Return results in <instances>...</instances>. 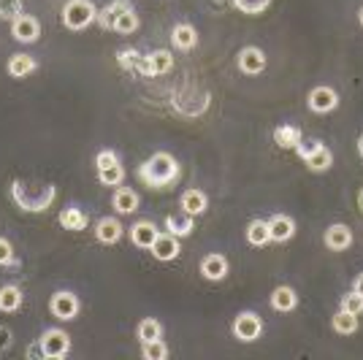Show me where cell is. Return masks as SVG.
<instances>
[{
	"label": "cell",
	"instance_id": "30bf717a",
	"mask_svg": "<svg viewBox=\"0 0 363 360\" xmlns=\"http://www.w3.org/2000/svg\"><path fill=\"white\" fill-rule=\"evenodd\" d=\"M11 35L14 41L19 44H35L41 38V22L30 17V14H19L14 22H11Z\"/></svg>",
	"mask_w": 363,
	"mask_h": 360
},
{
	"label": "cell",
	"instance_id": "9c48e42d",
	"mask_svg": "<svg viewBox=\"0 0 363 360\" xmlns=\"http://www.w3.org/2000/svg\"><path fill=\"white\" fill-rule=\"evenodd\" d=\"M266 52L261 46H244L241 52H239V57H236V66L239 70L244 73V76H258V73H263L266 70Z\"/></svg>",
	"mask_w": 363,
	"mask_h": 360
},
{
	"label": "cell",
	"instance_id": "3957f363",
	"mask_svg": "<svg viewBox=\"0 0 363 360\" xmlns=\"http://www.w3.org/2000/svg\"><path fill=\"white\" fill-rule=\"evenodd\" d=\"M95 17H98V11H95V3H93V0H66V6H63V11H60L63 28H66V30H73V33L90 28V25L95 22Z\"/></svg>",
	"mask_w": 363,
	"mask_h": 360
},
{
	"label": "cell",
	"instance_id": "e0dca14e",
	"mask_svg": "<svg viewBox=\"0 0 363 360\" xmlns=\"http://www.w3.org/2000/svg\"><path fill=\"white\" fill-rule=\"evenodd\" d=\"M193 230H196V217L185 214L182 209L165 217V233H171L176 238H187V236H193Z\"/></svg>",
	"mask_w": 363,
	"mask_h": 360
},
{
	"label": "cell",
	"instance_id": "4dcf8cb0",
	"mask_svg": "<svg viewBox=\"0 0 363 360\" xmlns=\"http://www.w3.org/2000/svg\"><path fill=\"white\" fill-rule=\"evenodd\" d=\"M98 182L103 187H120L125 182V168L122 163H114L109 168H98Z\"/></svg>",
	"mask_w": 363,
	"mask_h": 360
},
{
	"label": "cell",
	"instance_id": "f546056e",
	"mask_svg": "<svg viewBox=\"0 0 363 360\" xmlns=\"http://www.w3.org/2000/svg\"><path fill=\"white\" fill-rule=\"evenodd\" d=\"M136 336H138V341L144 344V341H155V339H163V325H160V320H155V317H144L138 328H136Z\"/></svg>",
	"mask_w": 363,
	"mask_h": 360
},
{
	"label": "cell",
	"instance_id": "d6a6232c",
	"mask_svg": "<svg viewBox=\"0 0 363 360\" xmlns=\"http://www.w3.org/2000/svg\"><path fill=\"white\" fill-rule=\"evenodd\" d=\"M231 3L236 6V11H241L247 17H258L271 6V0H231Z\"/></svg>",
	"mask_w": 363,
	"mask_h": 360
},
{
	"label": "cell",
	"instance_id": "4fadbf2b",
	"mask_svg": "<svg viewBox=\"0 0 363 360\" xmlns=\"http://www.w3.org/2000/svg\"><path fill=\"white\" fill-rule=\"evenodd\" d=\"M228 271H231L228 258L220 255V252H212V255H206V258L201 260V274H203V279H209V282H220V279H225Z\"/></svg>",
	"mask_w": 363,
	"mask_h": 360
},
{
	"label": "cell",
	"instance_id": "83f0119b",
	"mask_svg": "<svg viewBox=\"0 0 363 360\" xmlns=\"http://www.w3.org/2000/svg\"><path fill=\"white\" fill-rule=\"evenodd\" d=\"M247 244H252V247H268L271 244V230H268L266 220H252L247 225Z\"/></svg>",
	"mask_w": 363,
	"mask_h": 360
},
{
	"label": "cell",
	"instance_id": "ac0fdd59",
	"mask_svg": "<svg viewBox=\"0 0 363 360\" xmlns=\"http://www.w3.org/2000/svg\"><path fill=\"white\" fill-rule=\"evenodd\" d=\"M171 44H174V49H179V52H190V49H196V44H198V30H196L193 25H187V22H179V25H174V30H171Z\"/></svg>",
	"mask_w": 363,
	"mask_h": 360
},
{
	"label": "cell",
	"instance_id": "1f68e13d",
	"mask_svg": "<svg viewBox=\"0 0 363 360\" xmlns=\"http://www.w3.org/2000/svg\"><path fill=\"white\" fill-rule=\"evenodd\" d=\"M138 25H141V22H138V14L131 8V11H125V14H120V17L114 19L111 30H114V33H120V35H131V33L138 30Z\"/></svg>",
	"mask_w": 363,
	"mask_h": 360
},
{
	"label": "cell",
	"instance_id": "836d02e7",
	"mask_svg": "<svg viewBox=\"0 0 363 360\" xmlns=\"http://www.w3.org/2000/svg\"><path fill=\"white\" fill-rule=\"evenodd\" d=\"M144 358H147V360H165V358H168V347H165L163 339L144 341Z\"/></svg>",
	"mask_w": 363,
	"mask_h": 360
},
{
	"label": "cell",
	"instance_id": "8fae6325",
	"mask_svg": "<svg viewBox=\"0 0 363 360\" xmlns=\"http://www.w3.org/2000/svg\"><path fill=\"white\" fill-rule=\"evenodd\" d=\"M306 106H309L315 114H328V111H333V108L339 106V95H336V90H331V87H326V84H320V87H315V90L309 93Z\"/></svg>",
	"mask_w": 363,
	"mask_h": 360
},
{
	"label": "cell",
	"instance_id": "5b68a950",
	"mask_svg": "<svg viewBox=\"0 0 363 360\" xmlns=\"http://www.w3.org/2000/svg\"><path fill=\"white\" fill-rule=\"evenodd\" d=\"M296 152L301 155V160L306 163V168L312 173H326L331 165H333V152H331L326 144H320V141H312V146H306L301 141V146H298Z\"/></svg>",
	"mask_w": 363,
	"mask_h": 360
},
{
	"label": "cell",
	"instance_id": "cb8c5ba5",
	"mask_svg": "<svg viewBox=\"0 0 363 360\" xmlns=\"http://www.w3.org/2000/svg\"><path fill=\"white\" fill-rule=\"evenodd\" d=\"M133 3L131 0H111L106 8H100L98 11V25L103 28V30H111V25H114V19L120 17V14H125V11H131Z\"/></svg>",
	"mask_w": 363,
	"mask_h": 360
},
{
	"label": "cell",
	"instance_id": "9a60e30c",
	"mask_svg": "<svg viewBox=\"0 0 363 360\" xmlns=\"http://www.w3.org/2000/svg\"><path fill=\"white\" fill-rule=\"evenodd\" d=\"M323 244L328 247L331 252H344L353 244V230L347 228V225H342V222H336V225H331L323 233Z\"/></svg>",
	"mask_w": 363,
	"mask_h": 360
},
{
	"label": "cell",
	"instance_id": "6da1fadb",
	"mask_svg": "<svg viewBox=\"0 0 363 360\" xmlns=\"http://www.w3.org/2000/svg\"><path fill=\"white\" fill-rule=\"evenodd\" d=\"M136 176L149 190H168L171 184L179 182L182 168H179L176 158L171 152H155L149 160H144V163L136 168Z\"/></svg>",
	"mask_w": 363,
	"mask_h": 360
},
{
	"label": "cell",
	"instance_id": "4316f807",
	"mask_svg": "<svg viewBox=\"0 0 363 360\" xmlns=\"http://www.w3.org/2000/svg\"><path fill=\"white\" fill-rule=\"evenodd\" d=\"M22 301H25V295H22V290L17 285H3L0 287V312L11 314V312H17L22 306Z\"/></svg>",
	"mask_w": 363,
	"mask_h": 360
},
{
	"label": "cell",
	"instance_id": "277c9868",
	"mask_svg": "<svg viewBox=\"0 0 363 360\" xmlns=\"http://www.w3.org/2000/svg\"><path fill=\"white\" fill-rule=\"evenodd\" d=\"M71 350V336H68L63 328H46L38 339V355L41 358H52V360H63Z\"/></svg>",
	"mask_w": 363,
	"mask_h": 360
},
{
	"label": "cell",
	"instance_id": "7bdbcfd3",
	"mask_svg": "<svg viewBox=\"0 0 363 360\" xmlns=\"http://www.w3.org/2000/svg\"><path fill=\"white\" fill-rule=\"evenodd\" d=\"M358 206H361V211H363V190H361V196H358Z\"/></svg>",
	"mask_w": 363,
	"mask_h": 360
},
{
	"label": "cell",
	"instance_id": "d6986e66",
	"mask_svg": "<svg viewBox=\"0 0 363 360\" xmlns=\"http://www.w3.org/2000/svg\"><path fill=\"white\" fill-rule=\"evenodd\" d=\"M268 230H271V241L285 244V241H290L296 236V220L288 217V214H274L268 220Z\"/></svg>",
	"mask_w": 363,
	"mask_h": 360
},
{
	"label": "cell",
	"instance_id": "7c38bea8",
	"mask_svg": "<svg viewBox=\"0 0 363 360\" xmlns=\"http://www.w3.org/2000/svg\"><path fill=\"white\" fill-rule=\"evenodd\" d=\"M149 252H152V258L160 263H171L179 258V238L176 236H171V233H160L158 238H155V244L149 247Z\"/></svg>",
	"mask_w": 363,
	"mask_h": 360
},
{
	"label": "cell",
	"instance_id": "484cf974",
	"mask_svg": "<svg viewBox=\"0 0 363 360\" xmlns=\"http://www.w3.org/2000/svg\"><path fill=\"white\" fill-rule=\"evenodd\" d=\"M35 68H38V63H35L30 55H25V52H19V55H14L11 60H8V66H6V70H8V76H14V79H25V76H30Z\"/></svg>",
	"mask_w": 363,
	"mask_h": 360
},
{
	"label": "cell",
	"instance_id": "2e32d148",
	"mask_svg": "<svg viewBox=\"0 0 363 360\" xmlns=\"http://www.w3.org/2000/svg\"><path fill=\"white\" fill-rule=\"evenodd\" d=\"M179 209H182L185 214H190V217H201V214H206V209H209V198H206L203 190L190 187V190H185L182 198H179Z\"/></svg>",
	"mask_w": 363,
	"mask_h": 360
},
{
	"label": "cell",
	"instance_id": "60d3db41",
	"mask_svg": "<svg viewBox=\"0 0 363 360\" xmlns=\"http://www.w3.org/2000/svg\"><path fill=\"white\" fill-rule=\"evenodd\" d=\"M353 290H355L358 295H363V274H358V276H355V282H353Z\"/></svg>",
	"mask_w": 363,
	"mask_h": 360
},
{
	"label": "cell",
	"instance_id": "44dd1931",
	"mask_svg": "<svg viewBox=\"0 0 363 360\" xmlns=\"http://www.w3.org/2000/svg\"><path fill=\"white\" fill-rule=\"evenodd\" d=\"M122 233H125V228H122V222L117 217H103L95 225V238L100 244H117L122 238Z\"/></svg>",
	"mask_w": 363,
	"mask_h": 360
},
{
	"label": "cell",
	"instance_id": "d590c367",
	"mask_svg": "<svg viewBox=\"0 0 363 360\" xmlns=\"http://www.w3.org/2000/svg\"><path fill=\"white\" fill-rule=\"evenodd\" d=\"M22 14V0H0V19H17Z\"/></svg>",
	"mask_w": 363,
	"mask_h": 360
},
{
	"label": "cell",
	"instance_id": "5bb4252c",
	"mask_svg": "<svg viewBox=\"0 0 363 360\" xmlns=\"http://www.w3.org/2000/svg\"><path fill=\"white\" fill-rule=\"evenodd\" d=\"M128 236H131L133 247H138V249H149V247L155 244V238L160 236V228H158L155 222H149V220H141V222L131 225Z\"/></svg>",
	"mask_w": 363,
	"mask_h": 360
},
{
	"label": "cell",
	"instance_id": "603a6c76",
	"mask_svg": "<svg viewBox=\"0 0 363 360\" xmlns=\"http://www.w3.org/2000/svg\"><path fill=\"white\" fill-rule=\"evenodd\" d=\"M111 206L117 209V214H133L138 209V193L131 187H117L114 196H111Z\"/></svg>",
	"mask_w": 363,
	"mask_h": 360
},
{
	"label": "cell",
	"instance_id": "7402d4cb",
	"mask_svg": "<svg viewBox=\"0 0 363 360\" xmlns=\"http://www.w3.org/2000/svg\"><path fill=\"white\" fill-rule=\"evenodd\" d=\"M298 306V295L290 285H279L271 293V309L274 312H293Z\"/></svg>",
	"mask_w": 363,
	"mask_h": 360
},
{
	"label": "cell",
	"instance_id": "d4e9b609",
	"mask_svg": "<svg viewBox=\"0 0 363 360\" xmlns=\"http://www.w3.org/2000/svg\"><path fill=\"white\" fill-rule=\"evenodd\" d=\"M60 225L66 230H73V233H79V230H84L90 225V217H87V211L84 209H76V206H68L60 211Z\"/></svg>",
	"mask_w": 363,
	"mask_h": 360
},
{
	"label": "cell",
	"instance_id": "b9f144b4",
	"mask_svg": "<svg viewBox=\"0 0 363 360\" xmlns=\"http://www.w3.org/2000/svg\"><path fill=\"white\" fill-rule=\"evenodd\" d=\"M358 155H361V160H363V133H361V138H358Z\"/></svg>",
	"mask_w": 363,
	"mask_h": 360
},
{
	"label": "cell",
	"instance_id": "8d00e7d4",
	"mask_svg": "<svg viewBox=\"0 0 363 360\" xmlns=\"http://www.w3.org/2000/svg\"><path fill=\"white\" fill-rule=\"evenodd\" d=\"M138 60H141V55L136 52V49H122L120 55H117V63L122 70H136L138 68Z\"/></svg>",
	"mask_w": 363,
	"mask_h": 360
},
{
	"label": "cell",
	"instance_id": "f1b7e54d",
	"mask_svg": "<svg viewBox=\"0 0 363 360\" xmlns=\"http://www.w3.org/2000/svg\"><path fill=\"white\" fill-rule=\"evenodd\" d=\"M333 330H336L339 336H353V333L358 330V314L339 309V312L333 314Z\"/></svg>",
	"mask_w": 363,
	"mask_h": 360
},
{
	"label": "cell",
	"instance_id": "52a82bcc",
	"mask_svg": "<svg viewBox=\"0 0 363 360\" xmlns=\"http://www.w3.org/2000/svg\"><path fill=\"white\" fill-rule=\"evenodd\" d=\"M49 312H52L57 320L71 323V320L79 317V312H82V301H79V295L68 293V290H60V293L52 295V301H49Z\"/></svg>",
	"mask_w": 363,
	"mask_h": 360
},
{
	"label": "cell",
	"instance_id": "ba28073f",
	"mask_svg": "<svg viewBox=\"0 0 363 360\" xmlns=\"http://www.w3.org/2000/svg\"><path fill=\"white\" fill-rule=\"evenodd\" d=\"M171 68H174V55L168 49H155V52H149L138 60L136 70L141 76H160V73H168Z\"/></svg>",
	"mask_w": 363,
	"mask_h": 360
},
{
	"label": "cell",
	"instance_id": "7a4b0ae2",
	"mask_svg": "<svg viewBox=\"0 0 363 360\" xmlns=\"http://www.w3.org/2000/svg\"><path fill=\"white\" fill-rule=\"evenodd\" d=\"M11 200L22 209V211H33V214H41L46 211L55 198H57V190L55 184H33V182H25V179H17L11 182Z\"/></svg>",
	"mask_w": 363,
	"mask_h": 360
},
{
	"label": "cell",
	"instance_id": "8992f818",
	"mask_svg": "<svg viewBox=\"0 0 363 360\" xmlns=\"http://www.w3.org/2000/svg\"><path fill=\"white\" fill-rule=\"evenodd\" d=\"M233 336L239 339V341H247V344H252V341H258L261 339V333H263V320L255 314V312H239L236 314V320H233Z\"/></svg>",
	"mask_w": 363,
	"mask_h": 360
},
{
	"label": "cell",
	"instance_id": "f35d334b",
	"mask_svg": "<svg viewBox=\"0 0 363 360\" xmlns=\"http://www.w3.org/2000/svg\"><path fill=\"white\" fill-rule=\"evenodd\" d=\"M14 260H17V258H14L11 241H8V238H0V265H11Z\"/></svg>",
	"mask_w": 363,
	"mask_h": 360
},
{
	"label": "cell",
	"instance_id": "74e56055",
	"mask_svg": "<svg viewBox=\"0 0 363 360\" xmlns=\"http://www.w3.org/2000/svg\"><path fill=\"white\" fill-rule=\"evenodd\" d=\"M114 163H120V158H117L114 149H100L98 155H95V168H109V165Z\"/></svg>",
	"mask_w": 363,
	"mask_h": 360
},
{
	"label": "cell",
	"instance_id": "ffe728a7",
	"mask_svg": "<svg viewBox=\"0 0 363 360\" xmlns=\"http://www.w3.org/2000/svg\"><path fill=\"white\" fill-rule=\"evenodd\" d=\"M301 141H304V133H301L298 125H290V122L277 125V131H274V144H277L279 149H298Z\"/></svg>",
	"mask_w": 363,
	"mask_h": 360
},
{
	"label": "cell",
	"instance_id": "e575fe53",
	"mask_svg": "<svg viewBox=\"0 0 363 360\" xmlns=\"http://www.w3.org/2000/svg\"><path fill=\"white\" fill-rule=\"evenodd\" d=\"M339 309H344V312H353V314H361L363 312V295H358L355 290L347 295H342V303H339Z\"/></svg>",
	"mask_w": 363,
	"mask_h": 360
},
{
	"label": "cell",
	"instance_id": "ab89813d",
	"mask_svg": "<svg viewBox=\"0 0 363 360\" xmlns=\"http://www.w3.org/2000/svg\"><path fill=\"white\" fill-rule=\"evenodd\" d=\"M11 339H14V333L6 325H0V352H6V350L11 347Z\"/></svg>",
	"mask_w": 363,
	"mask_h": 360
},
{
	"label": "cell",
	"instance_id": "ee69618b",
	"mask_svg": "<svg viewBox=\"0 0 363 360\" xmlns=\"http://www.w3.org/2000/svg\"><path fill=\"white\" fill-rule=\"evenodd\" d=\"M358 19H361V25H363V8L358 11Z\"/></svg>",
	"mask_w": 363,
	"mask_h": 360
}]
</instances>
